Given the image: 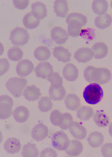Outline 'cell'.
Returning a JSON list of instances; mask_svg holds the SVG:
<instances>
[{"mask_svg":"<svg viewBox=\"0 0 112 157\" xmlns=\"http://www.w3.org/2000/svg\"><path fill=\"white\" fill-rule=\"evenodd\" d=\"M3 135H2V132L0 131V144H1V143H2V140H3Z\"/></svg>","mask_w":112,"mask_h":157,"instance_id":"cell-44","label":"cell"},{"mask_svg":"<svg viewBox=\"0 0 112 157\" xmlns=\"http://www.w3.org/2000/svg\"><path fill=\"white\" fill-rule=\"evenodd\" d=\"M52 54L54 57L62 63H67L71 60V54L64 47H56L53 49Z\"/></svg>","mask_w":112,"mask_h":157,"instance_id":"cell-17","label":"cell"},{"mask_svg":"<svg viewBox=\"0 0 112 157\" xmlns=\"http://www.w3.org/2000/svg\"><path fill=\"white\" fill-rule=\"evenodd\" d=\"M50 98L54 101H60L66 96V91L62 85H51L49 90Z\"/></svg>","mask_w":112,"mask_h":157,"instance_id":"cell-15","label":"cell"},{"mask_svg":"<svg viewBox=\"0 0 112 157\" xmlns=\"http://www.w3.org/2000/svg\"><path fill=\"white\" fill-rule=\"evenodd\" d=\"M31 9L33 14L38 20H43L47 16L46 6L42 2L33 3L31 5Z\"/></svg>","mask_w":112,"mask_h":157,"instance_id":"cell-18","label":"cell"},{"mask_svg":"<svg viewBox=\"0 0 112 157\" xmlns=\"http://www.w3.org/2000/svg\"><path fill=\"white\" fill-rule=\"evenodd\" d=\"M34 57L39 61L48 60L51 56V52L45 46H40L36 49L34 52Z\"/></svg>","mask_w":112,"mask_h":157,"instance_id":"cell-30","label":"cell"},{"mask_svg":"<svg viewBox=\"0 0 112 157\" xmlns=\"http://www.w3.org/2000/svg\"><path fill=\"white\" fill-rule=\"evenodd\" d=\"M30 38L29 34L26 29L18 27L12 30L10 40L12 44L17 46H23L27 44Z\"/></svg>","mask_w":112,"mask_h":157,"instance_id":"cell-4","label":"cell"},{"mask_svg":"<svg viewBox=\"0 0 112 157\" xmlns=\"http://www.w3.org/2000/svg\"><path fill=\"white\" fill-rule=\"evenodd\" d=\"M62 75L66 80L73 82L78 78L79 70L74 64L68 63L63 68Z\"/></svg>","mask_w":112,"mask_h":157,"instance_id":"cell-13","label":"cell"},{"mask_svg":"<svg viewBox=\"0 0 112 157\" xmlns=\"http://www.w3.org/2000/svg\"><path fill=\"white\" fill-rule=\"evenodd\" d=\"M52 107L53 103L50 97H41L38 101V109L41 112H48L52 109Z\"/></svg>","mask_w":112,"mask_h":157,"instance_id":"cell-33","label":"cell"},{"mask_svg":"<svg viewBox=\"0 0 112 157\" xmlns=\"http://www.w3.org/2000/svg\"><path fill=\"white\" fill-rule=\"evenodd\" d=\"M91 49L93 52V57L96 59H103L109 52V48L105 43H96L93 45Z\"/></svg>","mask_w":112,"mask_h":157,"instance_id":"cell-19","label":"cell"},{"mask_svg":"<svg viewBox=\"0 0 112 157\" xmlns=\"http://www.w3.org/2000/svg\"><path fill=\"white\" fill-rule=\"evenodd\" d=\"M64 104L68 109L72 111H75L81 105V100L77 95L69 94L66 97Z\"/></svg>","mask_w":112,"mask_h":157,"instance_id":"cell-24","label":"cell"},{"mask_svg":"<svg viewBox=\"0 0 112 157\" xmlns=\"http://www.w3.org/2000/svg\"><path fill=\"white\" fill-rule=\"evenodd\" d=\"M10 63L6 58L0 59V77L6 73L9 69Z\"/></svg>","mask_w":112,"mask_h":157,"instance_id":"cell-39","label":"cell"},{"mask_svg":"<svg viewBox=\"0 0 112 157\" xmlns=\"http://www.w3.org/2000/svg\"><path fill=\"white\" fill-rule=\"evenodd\" d=\"M53 10L57 16L62 18L66 17L69 12L68 2L65 0L55 1Z\"/></svg>","mask_w":112,"mask_h":157,"instance_id":"cell-22","label":"cell"},{"mask_svg":"<svg viewBox=\"0 0 112 157\" xmlns=\"http://www.w3.org/2000/svg\"><path fill=\"white\" fill-rule=\"evenodd\" d=\"M94 114L92 108L87 106H83L79 107L77 110V117L83 121H87L90 120Z\"/></svg>","mask_w":112,"mask_h":157,"instance_id":"cell-31","label":"cell"},{"mask_svg":"<svg viewBox=\"0 0 112 157\" xmlns=\"http://www.w3.org/2000/svg\"><path fill=\"white\" fill-rule=\"evenodd\" d=\"M13 101L7 95L0 96V119L6 120L12 114Z\"/></svg>","mask_w":112,"mask_h":157,"instance_id":"cell-6","label":"cell"},{"mask_svg":"<svg viewBox=\"0 0 112 157\" xmlns=\"http://www.w3.org/2000/svg\"><path fill=\"white\" fill-rule=\"evenodd\" d=\"M74 58L79 63H85L93 59V52L91 49L82 47L75 52Z\"/></svg>","mask_w":112,"mask_h":157,"instance_id":"cell-10","label":"cell"},{"mask_svg":"<svg viewBox=\"0 0 112 157\" xmlns=\"http://www.w3.org/2000/svg\"><path fill=\"white\" fill-rule=\"evenodd\" d=\"M109 132L110 136L112 137V122L109 126Z\"/></svg>","mask_w":112,"mask_h":157,"instance_id":"cell-43","label":"cell"},{"mask_svg":"<svg viewBox=\"0 0 112 157\" xmlns=\"http://www.w3.org/2000/svg\"><path fill=\"white\" fill-rule=\"evenodd\" d=\"M29 1L28 0H14L13 1L15 8L21 10L26 9L29 6Z\"/></svg>","mask_w":112,"mask_h":157,"instance_id":"cell-40","label":"cell"},{"mask_svg":"<svg viewBox=\"0 0 112 157\" xmlns=\"http://www.w3.org/2000/svg\"><path fill=\"white\" fill-rule=\"evenodd\" d=\"M102 155L105 157H112V143H106L101 148Z\"/></svg>","mask_w":112,"mask_h":157,"instance_id":"cell-38","label":"cell"},{"mask_svg":"<svg viewBox=\"0 0 112 157\" xmlns=\"http://www.w3.org/2000/svg\"><path fill=\"white\" fill-rule=\"evenodd\" d=\"M57 152L51 148H44L40 154V157H57Z\"/></svg>","mask_w":112,"mask_h":157,"instance_id":"cell-41","label":"cell"},{"mask_svg":"<svg viewBox=\"0 0 112 157\" xmlns=\"http://www.w3.org/2000/svg\"><path fill=\"white\" fill-rule=\"evenodd\" d=\"M109 9V4L106 0H95L92 2V9L95 14L102 15L106 14Z\"/></svg>","mask_w":112,"mask_h":157,"instance_id":"cell-25","label":"cell"},{"mask_svg":"<svg viewBox=\"0 0 112 157\" xmlns=\"http://www.w3.org/2000/svg\"><path fill=\"white\" fill-rule=\"evenodd\" d=\"M52 142V146L56 149L59 151H64L69 147L70 141L65 132L59 130L53 134Z\"/></svg>","mask_w":112,"mask_h":157,"instance_id":"cell-5","label":"cell"},{"mask_svg":"<svg viewBox=\"0 0 112 157\" xmlns=\"http://www.w3.org/2000/svg\"><path fill=\"white\" fill-rule=\"evenodd\" d=\"M110 6H111V7H112V1H111V2H110Z\"/></svg>","mask_w":112,"mask_h":157,"instance_id":"cell-45","label":"cell"},{"mask_svg":"<svg viewBox=\"0 0 112 157\" xmlns=\"http://www.w3.org/2000/svg\"><path fill=\"white\" fill-rule=\"evenodd\" d=\"M87 17L81 13H72L68 15L66 18V23L68 24L69 36L72 38L80 36L82 27L87 24Z\"/></svg>","mask_w":112,"mask_h":157,"instance_id":"cell-1","label":"cell"},{"mask_svg":"<svg viewBox=\"0 0 112 157\" xmlns=\"http://www.w3.org/2000/svg\"><path fill=\"white\" fill-rule=\"evenodd\" d=\"M51 37L57 44L64 45L69 39V35L62 27L56 26L52 29Z\"/></svg>","mask_w":112,"mask_h":157,"instance_id":"cell-9","label":"cell"},{"mask_svg":"<svg viewBox=\"0 0 112 157\" xmlns=\"http://www.w3.org/2000/svg\"><path fill=\"white\" fill-rule=\"evenodd\" d=\"M93 121L98 127H105L110 123V118L105 113L101 111H98L93 116Z\"/></svg>","mask_w":112,"mask_h":157,"instance_id":"cell-29","label":"cell"},{"mask_svg":"<svg viewBox=\"0 0 112 157\" xmlns=\"http://www.w3.org/2000/svg\"><path fill=\"white\" fill-rule=\"evenodd\" d=\"M35 72L38 78L46 79L53 72V67L48 62H41L36 67Z\"/></svg>","mask_w":112,"mask_h":157,"instance_id":"cell-11","label":"cell"},{"mask_svg":"<svg viewBox=\"0 0 112 157\" xmlns=\"http://www.w3.org/2000/svg\"><path fill=\"white\" fill-rule=\"evenodd\" d=\"M112 23V17L109 14L98 15L95 18V24L98 29H104L109 27Z\"/></svg>","mask_w":112,"mask_h":157,"instance_id":"cell-27","label":"cell"},{"mask_svg":"<svg viewBox=\"0 0 112 157\" xmlns=\"http://www.w3.org/2000/svg\"><path fill=\"white\" fill-rule=\"evenodd\" d=\"M63 121L59 127L63 130H67L69 128L71 124L73 122V117L70 113H65L63 114Z\"/></svg>","mask_w":112,"mask_h":157,"instance_id":"cell-36","label":"cell"},{"mask_svg":"<svg viewBox=\"0 0 112 157\" xmlns=\"http://www.w3.org/2000/svg\"><path fill=\"white\" fill-rule=\"evenodd\" d=\"M23 23L25 28L29 29H36L40 24V20L34 16L32 12L28 13L24 17Z\"/></svg>","mask_w":112,"mask_h":157,"instance_id":"cell-28","label":"cell"},{"mask_svg":"<svg viewBox=\"0 0 112 157\" xmlns=\"http://www.w3.org/2000/svg\"><path fill=\"white\" fill-rule=\"evenodd\" d=\"M34 69V64L31 61L28 59H24L17 64L16 73L20 77H27L32 73Z\"/></svg>","mask_w":112,"mask_h":157,"instance_id":"cell-8","label":"cell"},{"mask_svg":"<svg viewBox=\"0 0 112 157\" xmlns=\"http://www.w3.org/2000/svg\"><path fill=\"white\" fill-rule=\"evenodd\" d=\"M48 81L51 83V85H62L63 78L58 72H52L48 78Z\"/></svg>","mask_w":112,"mask_h":157,"instance_id":"cell-37","label":"cell"},{"mask_svg":"<svg viewBox=\"0 0 112 157\" xmlns=\"http://www.w3.org/2000/svg\"><path fill=\"white\" fill-rule=\"evenodd\" d=\"M4 52V49L3 45L2 43H0V56L3 54Z\"/></svg>","mask_w":112,"mask_h":157,"instance_id":"cell-42","label":"cell"},{"mask_svg":"<svg viewBox=\"0 0 112 157\" xmlns=\"http://www.w3.org/2000/svg\"><path fill=\"white\" fill-rule=\"evenodd\" d=\"M48 128L43 123L35 125L32 130V137L37 141H41L45 139L48 135Z\"/></svg>","mask_w":112,"mask_h":157,"instance_id":"cell-12","label":"cell"},{"mask_svg":"<svg viewBox=\"0 0 112 157\" xmlns=\"http://www.w3.org/2000/svg\"><path fill=\"white\" fill-rule=\"evenodd\" d=\"M63 117V114L59 110L55 109L50 114V122L55 126H60L62 123Z\"/></svg>","mask_w":112,"mask_h":157,"instance_id":"cell-35","label":"cell"},{"mask_svg":"<svg viewBox=\"0 0 112 157\" xmlns=\"http://www.w3.org/2000/svg\"><path fill=\"white\" fill-rule=\"evenodd\" d=\"M103 90L101 86L96 83L87 86L84 90L83 97L87 103L95 105L101 101L103 98Z\"/></svg>","mask_w":112,"mask_h":157,"instance_id":"cell-2","label":"cell"},{"mask_svg":"<svg viewBox=\"0 0 112 157\" xmlns=\"http://www.w3.org/2000/svg\"><path fill=\"white\" fill-rule=\"evenodd\" d=\"M69 129L73 137L78 140L85 139L87 135L86 128L77 121H73Z\"/></svg>","mask_w":112,"mask_h":157,"instance_id":"cell-14","label":"cell"},{"mask_svg":"<svg viewBox=\"0 0 112 157\" xmlns=\"http://www.w3.org/2000/svg\"><path fill=\"white\" fill-rule=\"evenodd\" d=\"M21 155L24 157H37L39 151L35 144L29 143L24 146Z\"/></svg>","mask_w":112,"mask_h":157,"instance_id":"cell-32","label":"cell"},{"mask_svg":"<svg viewBox=\"0 0 112 157\" xmlns=\"http://www.w3.org/2000/svg\"><path fill=\"white\" fill-rule=\"evenodd\" d=\"M25 99L28 101H35L39 99L41 96V93L39 88L35 86H27L23 93Z\"/></svg>","mask_w":112,"mask_h":157,"instance_id":"cell-21","label":"cell"},{"mask_svg":"<svg viewBox=\"0 0 112 157\" xmlns=\"http://www.w3.org/2000/svg\"><path fill=\"white\" fill-rule=\"evenodd\" d=\"M112 75L110 70L106 68H96L93 69L92 77V83L98 84H106L111 80Z\"/></svg>","mask_w":112,"mask_h":157,"instance_id":"cell-7","label":"cell"},{"mask_svg":"<svg viewBox=\"0 0 112 157\" xmlns=\"http://www.w3.org/2000/svg\"><path fill=\"white\" fill-rule=\"evenodd\" d=\"M104 141L103 135L100 132H95L89 135L87 138L89 145L93 148H98L103 145Z\"/></svg>","mask_w":112,"mask_h":157,"instance_id":"cell-26","label":"cell"},{"mask_svg":"<svg viewBox=\"0 0 112 157\" xmlns=\"http://www.w3.org/2000/svg\"><path fill=\"white\" fill-rule=\"evenodd\" d=\"M27 85L26 79L14 77L9 79L6 83V87L8 91L15 98L21 97Z\"/></svg>","mask_w":112,"mask_h":157,"instance_id":"cell-3","label":"cell"},{"mask_svg":"<svg viewBox=\"0 0 112 157\" xmlns=\"http://www.w3.org/2000/svg\"><path fill=\"white\" fill-rule=\"evenodd\" d=\"M83 150V146L82 143L77 140H72L66 151V154L70 157H76L80 155Z\"/></svg>","mask_w":112,"mask_h":157,"instance_id":"cell-23","label":"cell"},{"mask_svg":"<svg viewBox=\"0 0 112 157\" xmlns=\"http://www.w3.org/2000/svg\"><path fill=\"white\" fill-rule=\"evenodd\" d=\"M23 52L21 49L16 46H13L9 49L7 56L9 59L13 61H18L23 57Z\"/></svg>","mask_w":112,"mask_h":157,"instance_id":"cell-34","label":"cell"},{"mask_svg":"<svg viewBox=\"0 0 112 157\" xmlns=\"http://www.w3.org/2000/svg\"><path fill=\"white\" fill-rule=\"evenodd\" d=\"M13 115L15 121L19 123H23L29 119L30 113L27 107L20 106L15 109Z\"/></svg>","mask_w":112,"mask_h":157,"instance_id":"cell-20","label":"cell"},{"mask_svg":"<svg viewBox=\"0 0 112 157\" xmlns=\"http://www.w3.org/2000/svg\"><path fill=\"white\" fill-rule=\"evenodd\" d=\"M21 144L19 139L16 138H10L4 143V148L7 153L15 154L20 152Z\"/></svg>","mask_w":112,"mask_h":157,"instance_id":"cell-16","label":"cell"}]
</instances>
